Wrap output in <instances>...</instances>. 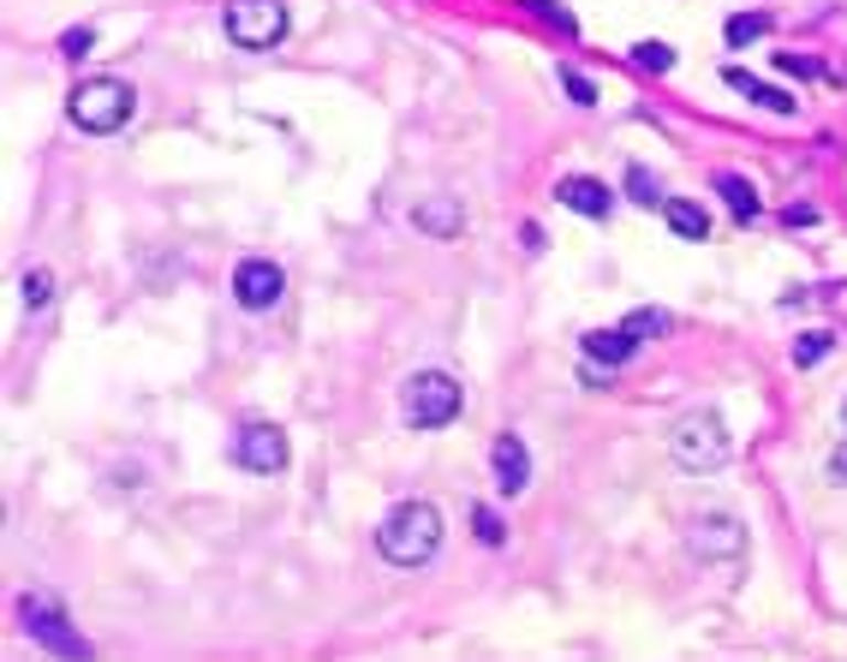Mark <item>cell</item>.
<instances>
[{
  "mask_svg": "<svg viewBox=\"0 0 847 662\" xmlns=\"http://www.w3.org/2000/svg\"><path fill=\"white\" fill-rule=\"evenodd\" d=\"M663 215H668V227H675L680 233V239H710V215L705 210H698V203H686V197H668L663 203Z\"/></svg>",
  "mask_w": 847,
  "mask_h": 662,
  "instance_id": "15",
  "label": "cell"
},
{
  "mask_svg": "<svg viewBox=\"0 0 847 662\" xmlns=\"http://www.w3.org/2000/svg\"><path fill=\"white\" fill-rule=\"evenodd\" d=\"M621 329L633 334V341H656V334L675 329V317H668V311H651V305H645V311H633V317L621 322Z\"/></svg>",
  "mask_w": 847,
  "mask_h": 662,
  "instance_id": "18",
  "label": "cell"
},
{
  "mask_svg": "<svg viewBox=\"0 0 847 662\" xmlns=\"http://www.w3.org/2000/svg\"><path fill=\"white\" fill-rule=\"evenodd\" d=\"M770 31V12H735V19L722 24V36H728V49H747V42H758Z\"/></svg>",
  "mask_w": 847,
  "mask_h": 662,
  "instance_id": "17",
  "label": "cell"
},
{
  "mask_svg": "<svg viewBox=\"0 0 847 662\" xmlns=\"http://www.w3.org/2000/svg\"><path fill=\"white\" fill-rule=\"evenodd\" d=\"M776 66H782V72H800V78H812V72H824L817 61H806V54H776Z\"/></svg>",
  "mask_w": 847,
  "mask_h": 662,
  "instance_id": "27",
  "label": "cell"
},
{
  "mask_svg": "<svg viewBox=\"0 0 847 662\" xmlns=\"http://www.w3.org/2000/svg\"><path fill=\"white\" fill-rule=\"evenodd\" d=\"M376 549H383V562H394V567H424L442 549V513L430 502L388 508V520L376 525Z\"/></svg>",
  "mask_w": 847,
  "mask_h": 662,
  "instance_id": "1",
  "label": "cell"
},
{
  "mask_svg": "<svg viewBox=\"0 0 847 662\" xmlns=\"http://www.w3.org/2000/svg\"><path fill=\"white\" fill-rule=\"evenodd\" d=\"M561 84H567V96H573V102H579V108H591V102H597V90H591V78H579V72H573V66H561Z\"/></svg>",
  "mask_w": 847,
  "mask_h": 662,
  "instance_id": "26",
  "label": "cell"
},
{
  "mask_svg": "<svg viewBox=\"0 0 847 662\" xmlns=\"http://www.w3.org/2000/svg\"><path fill=\"white\" fill-rule=\"evenodd\" d=\"M841 430H847V401H841Z\"/></svg>",
  "mask_w": 847,
  "mask_h": 662,
  "instance_id": "29",
  "label": "cell"
},
{
  "mask_svg": "<svg viewBox=\"0 0 847 662\" xmlns=\"http://www.w3.org/2000/svg\"><path fill=\"white\" fill-rule=\"evenodd\" d=\"M633 66H645V72H675V49H668V42H633Z\"/></svg>",
  "mask_w": 847,
  "mask_h": 662,
  "instance_id": "20",
  "label": "cell"
},
{
  "mask_svg": "<svg viewBox=\"0 0 847 662\" xmlns=\"http://www.w3.org/2000/svg\"><path fill=\"white\" fill-rule=\"evenodd\" d=\"M49 299H54V275H49V269H31V275H24V305H31V311H42Z\"/></svg>",
  "mask_w": 847,
  "mask_h": 662,
  "instance_id": "23",
  "label": "cell"
},
{
  "mask_svg": "<svg viewBox=\"0 0 847 662\" xmlns=\"http://www.w3.org/2000/svg\"><path fill=\"white\" fill-rule=\"evenodd\" d=\"M90 49H96V31H90V24H78V31L61 36V54H72V61H78V54H90Z\"/></svg>",
  "mask_w": 847,
  "mask_h": 662,
  "instance_id": "25",
  "label": "cell"
},
{
  "mask_svg": "<svg viewBox=\"0 0 847 662\" xmlns=\"http://www.w3.org/2000/svg\"><path fill=\"white\" fill-rule=\"evenodd\" d=\"M412 227L418 233H436V239H454V233L465 227V215H460L454 197H424L418 210H412Z\"/></svg>",
  "mask_w": 847,
  "mask_h": 662,
  "instance_id": "13",
  "label": "cell"
},
{
  "mask_svg": "<svg viewBox=\"0 0 847 662\" xmlns=\"http://www.w3.org/2000/svg\"><path fill=\"white\" fill-rule=\"evenodd\" d=\"M233 460H239L245 472H257V478L287 472V430H281V424H262V418H251L239 436H233Z\"/></svg>",
  "mask_w": 847,
  "mask_h": 662,
  "instance_id": "6",
  "label": "cell"
},
{
  "mask_svg": "<svg viewBox=\"0 0 847 662\" xmlns=\"http://www.w3.org/2000/svg\"><path fill=\"white\" fill-rule=\"evenodd\" d=\"M490 466H495V490H502V495H519L525 483H532V453H525L519 436H495Z\"/></svg>",
  "mask_w": 847,
  "mask_h": 662,
  "instance_id": "11",
  "label": "cell"
},
{
  "mask_svg": "<svg viewBox=\"0 0 847 662\" xmlns=\"http://www.w3.org/2000/svg\"><path fill=\"white\" fill-rule=\"evenodd\" d=\"M555 197H561L573 215H586V221H609V210H615V191H609L603 180H586V173L555 180Z\"/></svg>",
  "mask_w": 847,
  "mask_h": 662,
  "instance_id": "10",
  "label": "cell"
},
{
  "mask_svg": "<svg viewBox=\"0 0 847 662\" xmlns=\"http://www.w3.org/2000/svg\"><path fill=\"white\" fill-rule=\"evenodd\" d=\"M717 197L728 203V215H735V221H758V191L740 180V173H717Z\"/></svg>",
  "mask_w": 847,
  "mask_h": 662,
  "instance_id": "16",
  "label": "cell"
},
{
  "mask_svg": "<svg viewBox=\"0 0 847 662\" xmlns=\"http://www.w3.org/2000/svg\"><path fill=\"white\" fill-rule=\"evenodd\" d=\"M829 483H847V436H841V448L829 453Z\"/></svg>",
  "mask_w": 847,
  "mask_h": 662,
  "instance_id": "28",
  "label": "cell"
},
{
  "mask_svg": "<svg viewBox=\"0 0 847 662\" xmlns=\"http://www.w3.org/2000/svg\"><path fill=\"white\" fill-rule=\"evenodd\" d=\"M227 36L239 42V49H275V42L287 36V7L281 0H233L227 7Z\"/></svg>",
  "mask_w": 847,
  "mask_h": 662,
  "instance_id": "5",
  "label": "cell"
},
{
  "mask_svg": "<svg viewBox=\"0 0 847 662\" xmlns=\"http://www.w3.org/2000/svg\"><path fill=\"white\" fill-rule=\"evenodd\" d=\"M626 191H633V203H645V210H651V203H668L663 185H656L645 168H626Z\"/></svg>",
  "mask_w": 847,
  "mask_h": 662,
  "instance_id": "22",
  "label": "cell"
},
{
  "mask_svg": "<svg viewBox=\"0 0 847 662\" xmlns=\"http://www.w3.org/2000/svg\"><path fill=\"white\" fill-rule=\"evenodd\" d=\"M693 555L698 562H740L747 555V525L735 513H698L693 520Z\"/></svg>",
  "mask_w": 847,
  "mask_h": 662,
  "instance_id": "7",
  "label": "cell"
},
{
  "mask_svg": "<svg viewBox=\"0 0 847 662\" xmlns=\"http://www.w3.org/2000/svg\"><path fill=\"white\" fill-rule=\"evenodd\" d=\"M668 448H675V460L686 466V472H722L728 453H735V441H728V424L717 418V412H693V418L675 424Z\"/></svg>",
  "mask_w": 847,
  "mask_h": 662,
  "instance_id": "4",
  "label": "cell"
},
{
  "mask_svg": "<svg viewBox=\"0 0 847 662\" xmlns=\"http://www.w3.org/2000/svg\"><path fill=\"white\" fill-rule=\"evenodd\" d=\"M281 287H287V275H281V263H269V257H245L239 269H233V299H239L245 311L281 305Z\"/></svg>",
  "mask_w": 847,
  "mask_h": 662,
  "instance_id": "9",
  "label": "cell"
},
{
  "mask_svg": "<svg viewBox=\"0 0 847 662\" xmlns=\"http://www.w3.org/2000/svg\"><path fill=\"white\" fill-rule=\"evenodd\" d=\"M639 352V341L626 329H591L586 334V359H603V364H626Z\"/></svg>",
  "mask_w": 847,
  "mask_h": 662,
  "instance_id": "14",
  "label": "cell"
},
{
  "mask_svg": "<svg viewBox=\"0 0 847 662\" xmlns=\"http://www.w3.org/2000/svg\"><path fill=\"white\" fill-rule=\"evenodd\" d=\"M525 12H532V19H544V24H555L561 36H579V19L561 7V0H525Z\"/></svg>",
  "mask_w": 847,
  "mask_h": 662,
  "instance_id": "19",
  "label": "cell"
},
{
  "mask_svg": "<svg viewBox=\"0 0 847 662\" xmlns=\"http://www.w3.org/2000/svg\"><path fill=\"white\" fill-rule=\"evenodd\" d=\"M131 108H138V96H131L126 78H90V84H78V90H72V126L96 131V138L120 131L131 120Z\"/></svg>",
  "mask_w": 847,
  "mask_h": 662,
  "instance_id": "3",
  "label": "cell"
},
{
  "mask_svg": "<svg viewBox=\"0 0 847 662\" xmlns=\"http://www.w3.org/2000/svg\"><path fill=\"white\" fill-rule=\"evenodd\" d=\"M829 346H836V341H829L824 329H806V334H800V341H794V364H800V371H812V364L824 359Z\"/></svg>",
  "mask_w": 847,
  "mask_h": 662,
  "instance_id": "21",
  "label": "cell"
},
{
  "mask_svg": "<svg viewBox=\"0 0 847 662\" xmlns=\"http://www.w3.org/2000/svg\"><path fill=\"white\" fill-rule=\"evenodd\" d=\"M722 84H728V90H740L747 102H758V108H770V114H794L800 108L787 90H776V84H764V78H752L747 66H722Z\"/></svg>",
  "mask_w": 847,
  "mask_h": 662,
  "instance_id": "12",
  "label": "cell"
},
{
  "mask_svg": "<svg viewBox=\"0 0 847 662\" xmlns=\"http://www.w3.org/2000/svg\"><path fill=\"white\" fill-rule=\"evenodd\" d=\"M472 525H478V537H484L490 549H495V543H507V525L495 520V508H472Z\"/></svg>",
  "mask_w": 847,
  "mask_h": 662,
  "instance_id": "24",
  "label": "cell"
},
{
  "mask_svg": "<svg viewBox=\"0 0 847 662\" xmlns=\"http://www.w3.org/2000/svg\"><path fill=\"white\" fill-rule=\"evenodd\" d=\"M19 615H24V627H31V639H42L49 651H61V656H84L90 644L72 632V621L61 615V602H49V597H24L19 602Z\"/></svg>",
  "mask_w": 847,
  "mask_h": 662,
  "instance_id": "8",
  "label": "cell"
},
{
  "mask_svg": "<svg viewBox=\"0 0 847 662\" xmlns=\"http://www.w3.org/2000/svg\"><path fill=\"white\" fill-rule=\"evenodd\" d=\"M460 406H465V394L448 371H412L400 388V418L412 430H442V424L460 418Z\"/></svg>",
  "mask_w": 847,
  "mask_h": 662,
  "instance_id": "2",
  "label": "cell"
}]
</instances>
